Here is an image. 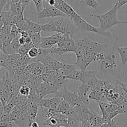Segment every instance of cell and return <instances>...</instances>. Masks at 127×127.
Here are the masks:
<instances>
[{"label": "cell", "instance_id": "b9f144b4", "mask_svg": "<svg viewBox=\"0 0 127 127\" xmlns=\"http://www.w3.org/2000/svg\"><path fill=\"white\" fill-rule=\"evenodd\" d=\"M31 126H32V127H40L39 124H38V123L35 121L32 122V124H31Z\"/></svg>", "mask_w": 127, "mask_h": 127}, {"label": "cell", "instance_id": "f6af8a7d", "mask_svg": "<svg viewBox=\"0 0 127 127\" xmlns=\"http://www.w3.org/2000/svg\"><path fill=\"white\" fill-rule=\"evenodd\" d=\"M45 1L46 2H48V1H49V0H45Z\"/></svg>", "mask_w": 127, "mask_h": 127}, {"label": "cell", "instance_id": "4316f807", "mask_svg": "<svg viewBox=\"0 0 127 127\" xmlns=\"http://www.w3.org/2000/svg\"><path fill=\"white\" fill-rule=\"evenodd\" d=\"M81 4L92 7L95 10H97L99 7V2L97 0H85L84 1H81Z\"/></svg>", "mask_w": 127, "mask_h": 127}, {"label": "cell", "instance_id": "ab89813d", "mask_svg": "<svg viewBox=\"0 0 127 127\" xmlns=\"http://www.w3.org/2000/svg\"><path fill=\"white\" fill-rule=\"evenodd\" d=\"M19 42L20 44H21V45L26 44V38L21 36V37H19Z\"/></svg>", "mask_w": 127, "mask_h": 127}, {"label": "cell", "instance_id": "60d3db41", "mask_svg": "<svg viewBox=\"0 0 127 127\" xmlns=\"http://www.w3.org/2000/svg\"><path fill=\"white\" fill-rule=\"evenodd\" d=\"M50 6H55L56 4V0H49L48 2H47Z\"/></svg>", "mask_w": 127, "mask_h": 127}, {"label": "cell", "instance_id": "6da1fadb", "mask_svg": "<svg viewBox=\"0 0 127 127\" xmlns=\"http://www.w3.org/2000/svg\"><path fill=\"white\" fill-rule=\"evenodd\" d=\"M119 7L115 4L114 7L107 12L102 14L97 15L91 14V16L95 17L98 19L100 22V26L99 29L105 37H110L112 33L110 32H107V31L112 27H114L117 24H127V21H119L118 19L117 12Z\"/></svg>", "mask_w": 127, "mask_h": 127}, {"label": "cell", "instance_id": "4fadbf2b", "mask_svg": "<svg viewBox=\"0 0 127 127\" xmlns=\"http://www.w3.org/2000/svg\"><path fill=\"white\" fill-rule=\"evenodd\" d=\"M116 50L119 52V55L121 59V65H122V74H125V66L127 63V46L126 47H116Z\"/></svg>", "mask_w": 127, "mask_h": 127}, {"label": "cell", "instance_id": "9c48e42d", "mask_svg": "<svg viewBox=\"0 0 127 127\" xmlns=\"http://www.w3.org/2000/svg\"><path fill=\"white\" fill-rule=\"evenodd\" d=\"M91 91L90 86L86 83H82L81 85L78 88L77 93L81 101L87 106H90V99L89 95Z\"/></svg>", "mask_w": 127, "mask_h": 127}, {"label": "cell", "instance_id": "7c38bea8", "mask_svg": "<svg viewBox=\"0 0 127 127\" xmlns=\"http://www.w3.org/2000/svg\"><path fill=\"white\" fill-rule=\"evenodd\" d=\"M98 73V70H81L80 73V77H79V81L83 83H86L88 84L89 81L93 78L97 76V73Z\"/></svg>", "mask_w": 127, "mask_h": 127}, {"label": "cell", "instance_id": "44dd1931", "mask_svg": "<svg viewBox=\"0 0 127 127\" xmlns=\"http://www.w3.org/2000/svg\"><path fill=\"white\" fill-rule=\"evenodd\" d=\"M42 31L44 32H56L55 20L51 21L45 24H42Z\"/></svg>", "mask_w": 127, "mask_h": 127}, {"label": "cell", "instance_id": "8992f818", "mask_svg": "<svg viewBox=\"0 0 127 127\" xmlns=\"http://www.w3.org/2000/svg\"><path fill=\"white\" fill-rule=\"evenodd\" d=\"M40 62L43 63L45 66V73L50 71H57L63 67L65 63L58 60L50 53L46 56Z\"/></svg>", "mask_w": 127, "mask_h": 127}, {"label": "cell", "instance_id": "ac0fdd59", "mask_svg": "<svg viewBox=\"0 0 127 127\" xmlns=\"http://www.w3.org/2000/svg\"><path fill=\"white\" fill-rule=\"evenodd\" d=\"M45 7H47L49 9L51 15H52V17H68V15L66 14L62 11L58 9L55 6H50L48 3L45 5Z\"/></svg>", "mask_w": 127, "mask_h": 127}, {"label": "cell", "instance_id": "f546056e", "mask_svg": "<svg viewBox=\"0 0 127 127\" xmlns=\"http://www.w3.org/2000/svg\"><path fill=\"white\" fill-rule=\"evenodd\" d=\"M20 37H21V36H17V37H14L13 40H12V41L11 42V43L12 48H13V50L15 51V52H16V53H18V51L21 46L19 42V38Z\"/></svg>", "mask_w": 127, "mask_h": 127}, {"label": "cell", "instance_id": "1f68e13d", "mask_svg": "<svg viewBox=\"0 0 127 127\" xmlns=\"http://www.w3.org/2000/svg\"><path fill=\"white\" fill-rule=\"evenodd\" d=\"M38 47H32L29 50L27 55L29 57L32 59L36 58L38 55Z\"/></svg>", "mask_w": 127, "mask_h": 127}, {"label": "cell", "instance_id": "277c9868", "mask_svg": "<svg viewBox=\"0 0 127 127\" xmlns=\"http://www.w3.org/2000/svg\"><path fill=\"white\" fill-rule=\"evenodd\" d=\"M55 96L62 97L63 100H66L67 102L69 103V105H71L72 107L76 106L82 102L78 96L77 92L76 93H72V92L68 91L66 86V84L63 86L61 87L58 89V92L55 94Z\"/></svg>", "mask_w": 127, "mask_h": 127}, {"label": "cell", "instance_id": "ba28073f", "mask_svg": "<svg viewBox=\"0 0 127 127\" xmlns=\"http://www.w3.org/2000/svg\"><path fill=\"white\" fill-rule=\"evenodd\" d=\"M63 33H56L49 37H42L40 47L45 49L52 48L55 44H58L62 40Z\"/></svg>", "mask_w": 127, "mask_h": 127}, {"label": "cell", "instance_id": "7bdbcfd3", "mask_svg": "<svg viewBox=\"0 0 127 127\" xmlns=\"http://www.w3.org/2000/svg\"><path fill=\"white\" fill-rule=\"evenodd\" d=\"M4 26V24H3V22H2V18H1V16H0V30H1V29L2 28V27Z\"/></svg>", "mask_w": 127, "mask_h": 127}, {"label": "cell", "instance_id": "f35d334b", "mask_svg": "<svg viewBox=\"0 0 127 127\" xmlns=\"http://www.w3.org/2000/svg\"><path fill=\"white\" fill-rule=\"evenodd\" d=\"M7 2H8L7 0H0V9H1V11H2L3 9L6 8Z\"/></svg>", "mask_w": 127, "mask_h": 127}, {"label": "cell", "instance_id": "5b68a950", "mask_svg": "<svg viewBox=\"0 0 127 127\" xmlns=\"http://www.w3.org/2000/svg\"><path fill=\"white\" fill-rule=\"evenodd\" d=\"M73 23L75 25L76 27L82 32H94L97 34H100L104 35V33L99 30V27H95L93 26V25L89 24L87 22L83 17L79 14L77 15L73 19H71Z\"/></svg>", "mask_w": 127, "mask_h": 127}, {"label": "cell", "instance_id": "d6986e66", "mask_svg": "<svg viewBox=\"0 0 127 127\" xmlns=\"http://www.w3.org/2000/svg\"><path fill=\"white\" fill-rule=\"evenodd\" d=\"M9 11L14 16L16 15L20 14L24 12V11L22 9V6L21 2H16V3H12L10 2L9 4Z\"/></svg>", "mask_w": 127, "mask_h": 127}, {"label": "cell", "instance_id": "e575fe53", "mask_svg": "<svg viewBox=\"0 0 127 127\" xmlns=\"http://www.w3.org/2000/svg\"><path fill=\"white\" fill-rule=\"evenodd\" d=\"M32 1H33L36 9H37V12H40L44 8L43 0H32Z\"/></svg>", "mask_w": 127, "mask_h": 127}, {"label": "cell", "instance_id": "3957f363", "mask_svg": "<svg viewBox=\"0 0 127 127\" xmlns=\"http://www.w3.org/2000/svg\"><path fill=\"white\" fill-rule=\"evenodd\" d=\"M118 40H119V37H117L116 40L113 45L111 51H110V54L107 55L105 60L100 63V66H101L100 71L102 73L114 74L117 68L115 50H116V45Z\"/></svg>", "mask_w": 127, "mask_h": 127}, {"label": "cell", "instance_id": "83f0119b", "mask_svg": "<svg viewBox=\"0 0 127 127\" xmlns=\"http://www.w3.org/2000/svg\"><path fill=\"white\" fill-rule=\"evenodd\" d=\"M29 36L31 37V39H32V42H33V44L35 45V47L39 48L40 45V43H41V38H42L41 33H33V34Z\"/></svg>", "mask_w": 127, "mask_h": 127}, {"label": "cell", "instance_id": "d590c367", "mask_svg": "<svg viewBox=\"0 0 127 127\" xmlns=\"http://www.w3.org/2000/svg\"><path fill=\"white\" fill-rule=\"evenodd\" d=\"M14 124L12 122H6L0 120V127H12Z\"/></svg>", "mask_w": 127, "mask_h": 127}, {"label": "cell", "instance_id": "836d02e7", "mask_svg": "<svg viewBox=\"0 0 127 127\" xmlns=\"http://www.w3.org/2000/svg\"><path fill=\"white\" fill-rule=\"evenodd\" d=\"M38 106L50 109V98H47V99H43H43H41Z\"/></svg>", "mask_w": 127, "mask_h": 127}, {"label": "cell", "instance_id": "c3c4849f", "mask_svg": "<svg viewBox=\"0 0 127 127\" xmlns=\"http://www.w3.org/2000/svg\"><path fill=\"white\" fill-rule=\"evenodd\" d=\"M29 127H32V126H31H31H29Z\"/></svg>", "mask_w": 127, "mask_h": 127}, {"label": "cell", "instance_id": "e0dca14e", "mask_svg": "<svg viewBox=\"0 0 127 127\" xmlns=\"http://www.w3.org/2000/svg\"><path fill=\"white\" fill-rule=\"evenodd\" d=\"M1 17L2 18L4 26L12 27L13 24L14 16L9 11H2L1 13Z\"/></svg>", "mask_w": 127, "mask_h": 127}, {"label": "cell", "instance_id": "4dcf8cb0", "mask_svg": "<svg viewBox=\"0 0 127 127\" xmlns=\"http://www.w3.org/2000/svg\"><path fill=\"white\" fill-rule=\"evenodd\" d=\"M107 54V52H105V50H102L100 52H99V53L96 55V56L94 58V62H97L101 63L102 61H104L105 60V58H106Z\"/></svg>", "mask_w": 127, "mask_h": 127}, {"label": "cell", "instance_id": "f1b7e54d", "mask_svg": "<svg viewBox=\"0 0 127 127\" xmlns=\"http://www.w3.org/2000/svg\"><path fill=\"white\" fill-rule=\"evenodd\" d=\"M63 99L62 97L58 96H55L54 97L50 98V109H55L57 108L61 102L63 100Z\"/></svg>", "mask_w": 127, "mask_h": 127}, {"label": "cell", "instance_id": "bcb514c9", "mask_svg": "<svg viewBox=\"0 0 127 127\" xmlns=\"http://www.w3.org/2000/svg\"><path fill=\"white\" fill-rule=\"evenodd\" d=\"M0 12H2V11H1V9H0Z\"/></svg>", "mask_w": 127, "mask_h": 127}, {"label": "cell", "instance_id": "8fae6325", "mask_svg": "<svg viewBox=\"0 0 127 127\" xmlns=\"http://www.w3.org/2000/svg\"><path fill=\"white\" fill-rule=\"evenodd\" d=\"M29 81V87L31 88V92H36L41 84L43 82L41 76L35 75L31 74L28 77Z\"/></svg>", "mask_w": 127, "mask_h": 127}, {"label": "cell", "instance_id": "5bb4252c", "mask_svg": "<svg viewBox=\"0 0 127 127\" xmlns=\"http://www.w3.org/2000/svg\"><path fill=\"white\" fill-rule=\"evenodd\" d=\"M56 110L58 112H60L61 114L68 117L71 115L73 112V107L69 105V103L67 102L66 100H63L57 107Z\"/></svg>", "mask_w": 127, "mask_h": 127}, {"label": "cell", "instance_id": "d6a6232c", "mask_svg": "<svg viewBox=\"0 0 127 127\" xmlns=\"http://www.w3.org/2000/svg\"><path fill=\"white\" fill-rule=\"evenodd\" d=\"M31 93V88L29 86L27 85H22L19 90V94L28 97Z\"/></svg>", "mask_w": 127, "mask_h": 127}, {"label": "cell", "instance_id": "8d00e7d4", "mask_svg": "<svg viewBox=\"0 0 127 127\" xmlns=\"http://www.w3.org/2000/svg\"><path fill=\"white\" fill-rule=\"evenodd\" d=\"M127 4V0H117L115 4L118 6L119 9H120L122 6Z\"/></svg>", "mask_w": 127, "mask_h": 127}, {"label": "cell", "instance_id": "d4e9b609", "mask_svg": "<svg viewBox=\"0 0 127 127\" xmlns=\"http://www.w3.org/2000/svg\"><path fill=\"white\" fill-rule=\"evenodd\" d=\"M45 73V66L43 63L41 62H38L37 64H36L35 67L33 71L32 74H35V75L41 76H42L43 74Z\"/></svg>", "mask_w": 127, "mask_h": 127}, {"label": "cell", "instance_id": "30bf717a", "mask_svg": "<svg viewBox=\"0 0 127 127\" xmlns=\"http://www.w3.org/2000/svg\"><path fill=\"white\" fill-rule=\"evenodd\" d=\"M55 23L56 32L57 33H68L71 35L74 33V31H73V27L69 24H68L66 21L55 20Z\"/></svg>", "mask_w": 127, "mask_h": 127}, {"label": "cell", "instance_id": "cb8c5ba5", "mask_svg": "<svg viewBox=\"0 0 127 127\" xmlns=\"http://www.w3.org/2000/svg\"><path fill=\"white\" fill-rule=\"evenodd\" d=\"M32 47H36L35 45L33 43V42H31L29 43H26L24 45H22L19 48L18 51V53L20 55H23L27 54L29 50Z\"/></svg>", "mask_w": 127, "mask_h": 127}, {"label": "cell", "instance_id": "7a4b0ae2", "mask_svg": "<svg viewBox=\"0 0 127 127\" xmlns=\"http://www.w3.org/2000/svg\"><path fill=\"white\" fill-rule=\"evenodd\" d=\"M57 47L53 48L52 51V54L63 55L69 52L75 53L77 48L76 42L72 38L71 34L68 33H63V37L59 43L57 44Z\"/></svg>", "mask_w": 127, "mask_h": 127}, {"label": "cell", "instance_id": "ffe728a7", "mask_svg": "<svg viewBox=\"0 0 127 127\" xmlns=\"http://www.w3.org/2000/svg\"><path fill=\"white\" fill-rule=\"evenodd\" d=\"M40 107L42 109V116L43 121L53 116V115L57 112V110L55 109H48V108L43 107Z\"/></svg>", "mask_w": 127, "mask_h": 127}, {"label": "cell", "instance_id": "7dc6e473", "mask_svg": "<svg viewBox=\"0 0 127 127\" xmlns=\"http://www.w3.org/2000/svg\"><path fill=\"white\" fill-rule=\"evenodd\" d=\"M0 98H1V93H0Z\"/></svg>", "mask_w": 127, "mask_h": 127}, {"label": "cell", "instance_id": "ee69618b", "mask_svg": "<svg viewBox=\"0 0 127 127\" xmlns=\"http://www.w3.org/2000/svg\"><path fill=\"white\" fill-rule=\"evenodd\" d=\"M58 127H67L64 126V125H60V126H59Z\"/></svg>", "mask_w": 127, "mask_h": 127}, {"label": "cell", "instance_id": "681fc988", "mask_svg": "<svg viewBox=\"0 0 127 127\" xmlns=\"http://www.w3.org/2000/svg\"><path fill=\"white\" fill-rule=\"evenodd\" d=\"M1 12H0V16H1Z\"/></svg>", "mask_w": 127, "mask_h": 127}, {"label": "cell", "instance_id": "2e32d148", "mask_svg": "<svg viewBox=\"0 0 127 127\" xmlns=\"http://www.w3.org/2000/svg\"><path fill=\"white\" fill-rule=\"evenodd\" d=\"M38 105L36 104V102L29 99L28 110H27V112H28L30 119L32 122L35 121L36 117H37V114H38Z\"/></svg>", "mask_w": 127, "mask_h": 127}, {"label": "cell", "instance_id": "7402d4cb", "mask_svg": "<svg viewBox=\"0 0 127 127\" xmlns=\"http://www.w3.org/2000/svg\"><path fill=\"white\" fill-rule=\"evenodd\" d=\"M30 63H31V58L29 57L28 55L26 54L20 55L17 63L19 66H26Z\"/></svg>", "mask_w": 127, "mask_h": 127}, {"label": "cell", "instance_id": "9a60e30c", "mask_svg": "<svg viewBox=\"0 0 127 127\" xmlns=\"http://www.w3.org/2000/svg\"><path fill=\"white\" fill-rule=\"evenodd\" d=\"M26 20L27 21V32H28L29 35L33 33H41V31H42V24L33 22L27 17H26Z\"/></svg>", "mask_w": 127, "mask_h": 127}, {"label": "cell", "instance_id": "52a82bcc", "mask_svg": "<svg viewBox=\"0 0 127 127\" xmlns=\"http://www.w3.org/2000/svg\"><path fill=\"white\" fill-rule=\"evenodd\" d=\"M59 89V87L54 83L43 82L37 89V94L40 97L43 98L49 94H56Z\"/></svg>", "mask_w": 127, "mask_h": 127}, {"label": "cell", "instance_id": "484cf974", "mask_svg": "<svg viewBox=\"0 0 127 127\" xmlns=\"http://www.w3.org/2000/svg\"><path fill=\"white\" fill-rule=\"evenodd\" d=\"M35 14L38 19L52 17V15H51V13L50 12L49 9L46 7H44V8H43L42 11H40V12H36Z\"/></svg>", "mask_w": 127, "mask_h": 127}, {"label": "cell", "instance_id": "603a6c76", "mask_svg": "<svg viewBox=\"0 0 127 127\" xmlns=\"http://www.w3.org/2000/svg\"><path fill=\"white\" fill-rule=\"evenodd\" d=\"M42 124L43 125H47V126H49L50 127H58L60 126L58 120H57V119L55 116L51 117L48 119L43 121L42 122Z\"/></svg>", "mask_w": 127, "mask_h": 127}, {"label": "cell", "instance_id": "74e56055", "mask_svg": "<svg viewBox=\"0 0 127 127\" xmlns=\"http://www.w3.org/2000/svg\"><path fill=\"white\" fill-rule=\"evenodd\" d=\"M31 1V0H20L19 2H21L22 9H23L24 11H25V9H26V7H27V6L28 5V4L29 3V2Z\"/></svg>", "mask_w": 127, "mask_h": 127}]
</instances>
